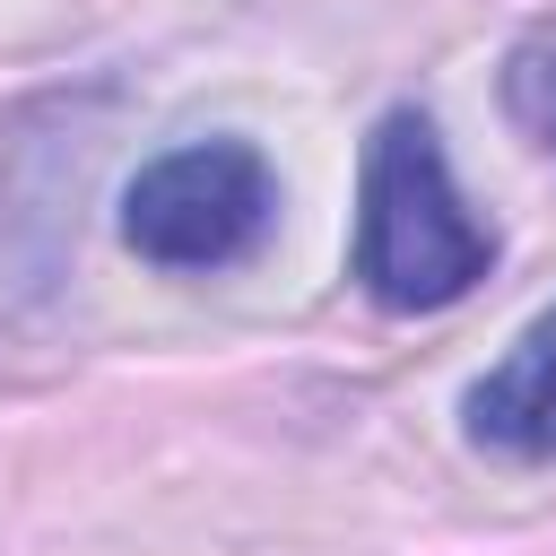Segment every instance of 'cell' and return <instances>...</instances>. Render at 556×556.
<instances>
[{
    "mask_svg": "<svg viewBox=\"0 0 556 556\" xmlns=\"http://www.w3.org/2000/svg\"><path fill=\"white\" fill-rule=\"evenodd\" d=\"M495 269V226L460 200L426 113H382L356 182V287L382 313H443Z\"/></svg>",
    "mask_w": 556,
    "mask_h": 556,
    "instance_id": "1",
    "label": "cell"
},
{
    "mask_svg": "<svg viewBox=\"0 0 556 556\" xmlns=\"http://www.w3.org/2000/svg\"><path fill=\"white\" fill-rule=\"evenodd\" d=\"M269 217H278V174L243 139L165 148L122 191V243L156 269H226L269 235Z\"/></svg>",
    "mask_w": 556,
    "mask_h": 556,
    "instance_id": "2",
    "label": "cell"
},
{
    "mask_svg": "<svg viewBox=\"0 0 556 556\" xmlns=\"http://www.w3.org/2000/svg\"><path fill=\"white\" fill-rule=\"evenodd\" d=\"M469 434L513 460H556V313H539L513 356L469 382Z\"/></svg>",
    "mask_w": 556,
    "mask_h": 556,
    "instance_id": "3",
    "label": "cell"
},
{
    "mask_svg": "<svg viewBox=\"0 0 556 556\" xmlns=\"http://www.w3.org/2000/svg\"><path fill=\"white\" fill-rule=\"evenodd\" d=\"M513 113L530 122V139L556 156V26L539 35V43H521L513 52Z\"/></svg>",
    "mask_w": 556,
    "mask_h": 556,
    "instance_id": "4",
    "label": "cell"
}]
</instances>
